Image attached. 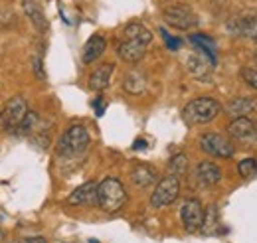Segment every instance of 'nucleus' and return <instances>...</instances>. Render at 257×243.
I'll return each instance as SVG.
<instances>
[{
    "mask_svg": "<svg viewBox=\"0 0 257 243\" xmlns=\"http://www.w3.org/2000/svg\"><path fill=\"white\" fill-rule=\"evenodd\" d=\"M127 204V190L117 178H105L97 184V206L103 212L115 213Z\"/></svg>",
    "mask_w": 257,
    "mask_h": 243,
    "instance_id": "obj_1",
    "label": "nucleus"
},
{
    "mask_svg": "<svg viewBox=\"0 0 257 243\" xmlns=\"http://www.w3.org/2000/svg\"><path fill=\"white\" fill-rule=\"evenodd\" d=\"M222 111V105L212 99V97H198L190 101L184 109H182V119L186 125L196 127V125H204V123L214 121Z\"/></svg>",
    "mask_w": 257,
    "mask_h": 243,
    "instance_id": "obj_2",
    "label": "nucleus"
},
{
    "mask_svg": "<svg viewBox=\"0 0 257 243\" xmlns=\"http://www.w3.org/2000/svg\"><path fill=\"white\" fill-rule=\"evenodd\" d=\"M89 143V131L83 125H71L58 141V154L62 158H75L87 151Z\"/></svg>",
    "mask_w": 257,
    "mask_h": 243,
    "instance_id": "obj_3",
    "label": "nucleus"
},
{
    "mask_svg": "<svg viewBox=\"0 0 257 243\" xmlns=\"http://www.w3.org/2000/svg\"><path fill=\"white\" fill-rule=\"evenodd\" d=\"M28 103L22 95H14L6 105L4 109L0 111V131L4 133H14L16 127L22 123V119L26 117L28 113Z\"/></svg>",
    "mask_w": 257,
    "mask_h": 243,
    "instance_id": "obj_4",
    "label": "nucleus"
},
{
    "mask_svg": "<svg viewBox=\"0 0 257 243\" xmlns=\"http://www.w3.org/2000/svg\"><path fill=\"white\" fill-rule=\"evenodd\" d=\"M164 22L176 30H192L198 26V16L186 4H170L162 12Z\"/></svg>",
    "mask_w": 257,
    "mask_h": 243,
    "instance_id": "obj_5",
    "label": "nucleus"
},
{
    "mask_svg": "<svg viewBox=\"0 0 257 243\" xmlns=\"http://www.w3.org/2000/svg\"><path fill=\"white\" fill-rule=\"evenodd\" d=\"M180 194V180L176 176H166L157 184V188L151 194V206L155 210L170 206Z\"/></svg>",
    "mask_w": 257,
    "mask_h": 243,
    "instance_id": "obj_6",
    "label": "nucleus"
},
{
    "mask_svg": "<svg viewBox=\"0 0 257 243\" xmlns=\"http://www.w3.org/2000/svg\"><path fill=\"white\" fill-rule=\"evenodd\" d=\"M200 147H202V151H206L208 154H212V156H218V158H231L235 154L233 145L225 137L218 135V133H206V135H202L200 137Z\"/></svg>",
    "mask_w": 257,
    "mask_h": 243,
    "instance_id": "obj_7",
    "label": "nucleus"
},
{
    "mask_svg": "<svg viewBox=\"0 0 257 243\" xmlns=\"http://www.w3.org/2000/svg\"><path fill=\"white\" fill-rule=\"evenodd\" d=\"M180 219H182V225L186 231H198L202 227V221H204V208H202V202L198 198H188L184 204H182V210H180Z\"/></svg>",
    "mask_w": 257,
    "mask_h": 243,
    "instance_id": "obj_8",
    "label": "nucleus"
},
{
    "mask_svg": "<svg viewBox=\"0 0 257 243\" xmlns=\"http://www.w3.org/2000/svg\"><path fill=\"white\" fill-rule=\"evenodd\" d=\"M227 135L233 141L241 143H255V121L247 117H239L227 125Z\"/></svg>",
    "mask_w": 257,
    "mask_h": 243,
    "instance_id": "obj_9",
    "label": "nucleus"
},
{
    "mask_svg": "<svg viewBox=\"0 0 257 243\" xmlns=\"http://www.w3.org/2000/svg\"><path fill=\"white\" fill-rule=\"evenodd\" d=\"M147 54V44L139 42V40H128L123 38L119 44H117V56L127 63H137L145 58Z\"/></svg>",
    "mask_w": 257,
    "mask_h": 243,
    "instance_id": "obj_10",
    "label": "nucleus"
},
{
    "mask_svg": "<svg viewBox=\"0 0 257 243\" xmlns=\"http://www.w3.org/2000/svg\"><path fill=\"white\" fill-rule=\"evenodd\" d=\"M20 4H22L24 14L28 16V20L32 22L34 30L40 32V34H46L50 30V22H48V18H46V14H44V10H42L38 0H20Z\"/></svg>",
    "mask_w": 257,
    "mask_h": 243,
    "instance_id": "obj_11",
    "label": "nucleus"
},
{
    "mask_svg": "<svg viewBox=\"0 0 257 243\" xmlns=\"http://www.w3.org/2000/svg\"><path fill=\"white\" fill-rule=\"evenodd\" d=\"M69 206H93L97 204V184L95 182H85L77 186L69 198H67Z\"/></svg>",
    "mask_w": 257,
    "mask_h": 243,
    "instance_id": "obj_12",
    "label": "nucleus"
},
{
    "mask_svg": "<svg viewBox=\"0 0 257 243\" xmlns=\"http://www.w3.org/2000/svg\"><path fill=\"white\" fill-rule=\"evenodd\" d=\"M196 180L200 186L208 188V186H216V184L222 180V170L218 164L210 162V160H204L196 166Z\"/></svg>",
    "mask_w": 257,
    "mask_h": 243,
    "instance_id": "obj_13",
    "label": "nucleus"
},
{
    "mask_svg": "<svg viewBox=\"0 0 257 243\" xmlns=\"http://www.w3.org/2000/svg\"><path fill=\"white\" fill-rule=\"evenodd\" d=\"M257 109V101L251 97H235L225 105V113L231 119H239V117H247L249 113H253Z\"/></svg>",
    "mask_w": 257,
    "mask_h": 243,
    "instance_id": "obj_14",
    "label": "nucleus"
},
{
    "mask_svg": "<svg viewBox=\"0 0 257 243\" xmlns=\"http://www.w3.org/2000/svg\"><path fill=\"white\" fill-rule=\"evenodd\" d=\"M113 71H115V65H113V63H103V65H99L97 69H93V73L89 75V87H91L93 91H103V89H107L109 83H111Z\"/></svg>",
    "mask_w": 257,
    "mask_h": 243,
    "instance_id": "obj_15",
    "label": "nucleus"
},
{
    "mask_svg": "<svg viewBox=\"0 0 257 243\" xmlns=\"http://www.w3.org/2000/svg\"><path fill=\"white\" fill-rule=\"evenodd\" d=\"M147 87H149V79L139 69L128 71L127 75H125V79H123V89L128 95H143V93L147 91Z\"/></svg>",
    "mask_w": 257,
    "mask_h": 243,
    "instance_id": "obj_16",
    "label": "nucleus"
},
{
    "mask_svg": "<svg viewBox=\"0 0 257 243\" xmlns=\"http://www.w3.org/2000/svg\"><path fill=\"white\" fill-rule=\"evenodd\" d=\"M216 63L210 60L208 56H204V54H192L190 58H188V69H190V73H192L194 77H198V79H208L210 77V69L214 67Z\"/></svg>",
    "mask_w": 257,
    "mask_h": 243,
    "instance_id": "obj_17",
    "label": "nucleus"
},
{
    "mask_svg": "<svg viewBox=\"0 0 257 243\" xmlns=\"http://www.w3.org/2000/svg\"><path fill=\"white\" fill-rule=\"evenodd\" d=\"M227 30L237 36H253L257 34V16H237L227 22Z\"/></svg>",
    "mask_w": 257,
    "mask_h": 243,
    "instance_id": "obj_18",
    "label": "nucleus"
},
{
    "mask_svg": "<svg viewBox=\"0 0 257 243\" xmlns=\"http://www.w3.org/2000/svg\"><path fill=\"white\" fill-rule=\"evenodd\" d=\"M105 48H107V40L103 36H99V34L91 36L83 46V63H93L95 60H99L103 56Z\"/></svg>",
    "mask_w": 257,
    "mask_h": 243,
    "instance_id": "obj_19",
    "label": "nucleus"
},
{
    "mask_svg": "<svg viewBox=\"0 0 257 243\" xmlns=\"http://www.w3.org/2000/svg\"><path fill=\"white\" fill-rule=\"evenodd\" d=\"M131 178H133L135 186L149 188V186H153V184L157 182V170L153 166H149V164H139V166L133 168Z\"/></svg>",
    "mask_w": 257,
    "mask_h": 243,
    "instance_id": "obj_20",
    "label": "nucleus"
},
{
    "mask_svg": "<svg viewBox=\"0 0 257 243\" xmlns=\"http://www.w3.org/2000/svg\"><path fill=\"white\" fill-rule=\"evenodd\" d=\"M123 38H128V40H139L143 44H151L153 42V32L149 30L145 24L141 22H128L123 30Z\"/></svg>",
    "mask_w": 257,
    "mask_h": 243,
    "instance_id": "obj_21",
    "label": "nucleus"
},
{
    "mask_svg": "<svg viewBox=\"0 0 257 243\" xmlns=\"http://www.w3.org/2000/svg\"><path fill=\"white\" fill-rule=\"evenodd\" d=\"M38 125H40V117H38L34 111H28V113H26V117H24L22 123L16 127V131H14V133H16L18 137H28V135H32L34 131H36V127H38Z\"/></svg>",
    "mask_w": 257,
    "mask_h": 243,
    "instance_id": "obj_22",
    "label": "nucleus"
},
{
    "mask_svg": "<svg viewBox=\"0 0 257 243\" xmlns=\"http://www.w3.org/2000/svg\"><path fill=\"white\" fill-rule=\"evenodd\" d=\"M168 166H170L172 176L180 178V176H184V174L188 172V156H186V154H182V152H180V154H174V156L170 158Z\"/></svg>",
    "mask_w": 257,
    "mask_h": 243,
    "instance_id": "obj_23",
    "label": "nucleus"
},
{
    "mask_svg": "<svg viewBox=\"0 0 257 243\" xmlns=\"http://www.w3.org/2000/svg\"><path fill=\"white\" fill-rule=\"evenodd\" d=\"M237 172H239V176L245 178V180L253 178V176L257 174V158L255 156H249V158L239 160V164H237Z\"/></svg>",
    "mask_w": 257,
    "mask_h": 243,
    "instance_id": "obj_24",
    "label": "nucleus"
},
{
    "mask_svg": "<svg viewBox=\"0 0 257 243\" xmlns=\"http://www.w3.org/2000/svg\"><path fill=\"white\" fill-rule=\"evenodd\" d=\"M216 225H218V208H216V206H210L208 212L204 213L202 229H204L206 233H214V231H216Z\"/></svg>",
    "mask_w": 257,
    "mask_h": 243,
    "instance_id": "obj_25",
    "label": "nucleus"
},
{
    "mask_svg": "<svg viewBox=\"0 0 257 243\" xmlns=\"http://www.w3.org/2000/svg\"><path fill=\"white\" fill-rule=\"evenodd\" d=\"M241 77L249 87L257 89V67H243L241 69Z\"/></svg>",
    "mask_w": 257,
    "mask_h": 243,
    "instance_id": "obj_26",
    "label": "nucleus"
},
{
    "mask_svg": "<svg viewBox=\"0 0 257 243\" xmlns=\"http://www.w3.org/2000/svg\"><path fill=\"white\" fill-rule=\"evenodd\" d=\"M162 32V38H164V42H166V46H168V50H172V52H176V50H180V46H182V40L180 38H174V36H170L166 30H161Z\"/></svg>",
    "mask_w": 257,
    "mask_h": 243,
    "instance_id": "obj_27",
    "label": "nucleus"
},
{
    "mask_svg": "<svg viewBox=\"0 0 257 243\" xmlns=\"http://www.w3.org/2000/svg\"><path fill=\"white\" fill-rule=\"evenodd\" d=\"M32 67H34V75L40 79V81H46V71H44V63L40 56H34L32 58Z\"/></svg>",
    "mask_w": 257,
    "mask_h": 243,
    "instance_id": "obj_28",
    "label": "nucleus"
},
{
    "mask_svg": "<svg viewBox=\"0 0 257 243\" xmlns=\"http://www.w3.org/2000/svg\"><path fill=\"white\" fill-rule=\"evenodd\" d=\"M93 107H95V115H97V117H101V115L105 113V103L101 101V97H99V99H95Z\"/></svg>",
    "mask_w": 257,
    "mask_h": 243,
    "instance_id": "obj_29",
    "label": "nucleus"
},
{
    "mask_svg": "<svg viewBox=\"0 0 257 243\" xmlns=\"http://www.w3.org/2000/svg\"><path fill=\"white\" fill-rule=\"evenodd\" d=\"M133 149H135V151H145V149H147V141H145V139H137L135 145H133Z\"/></svg>",
    "mask_w": 257,
    "mask_h": 243,
    "instance_id": "obj_30",
    "label": "nucleus"
},
{
    "mask_svg": "<svg viewBox=\"0 0 257 243\" xmlns=\"http://www.w3.org/2000/svg\"><path fill=\"white\" fill-rule=\"evenodd\" d=\"M26 243H48V239L46 237H28Z\"/></svg>",
    "mask_w": 257,
    "mask_h": 243,
    "instance_id": "obj_31",
    "label": "nucleus"
},
{
    "mask_svg": "<svg viewBox=\"0 0 257 243\" xmlns=\"http://www.w3.org/2000/svg\"><path fill=\"white\" fill-rule=\"evenodd\" d=\"M4 237H6V235H4V231H2V229H0V243L4 241Z\"/></svg>",
    "mask_w": 257,
    "mask_h": 243,
    "instance_id": "obj_32",
    "label": "nucleus"
},
{
    "mask_svg": "<svg viewBox=\"0 0 257 243\" xmlns=\"http://www.w3.org/2000/svg\"><path fill=\"white\" fill-rule=\"evenodd\" d=\"M255 143H257V121H255Z\"/></svg>",
    "mask_w": 257,
    "mask_h": 243,
    "instance_id": "obj_33",
    "label": "nucleus"
},
{
    "mask_svg": "<svg viewBox=\"0 0 257 243\" xmlns=\"http://www.w3.org/2000/svg\"><path fill=\"white\" fill-rule=\"evenodd\" d=\"M253 40H255V42H257V34H255V38H253Z\"/></svg>",
    "mask_w": 257,
    "mask_h": 243,
    "instance_id": "obj_34",
    "label": "nucleus"
},
{
    "mask_svg": "<svg viewBox=\"0 0 257 243\" xmlns=\"http://www.w3.org/2000/svg\"><path fill=\"white\" fill-rule=\"evenodd\" d=\"M255 60H257V54H255Z\"/></svg>",
    "mask_w": 257,
    "mask_h": 243,
    "instance_id": "obj_35",
    "label": "nucleus"
}]
</instances>
